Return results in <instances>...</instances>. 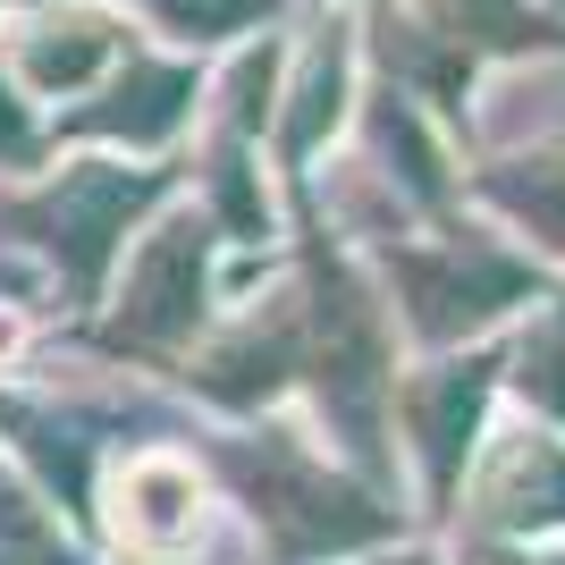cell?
I'll return each instance as SVG.
<instances>
[{
    "label": "cell",
    "instance_id": "11",
    "mask_svg": "<svg viewBox=\"0 0 565 565\" xmlns=\"http://www.w3.org/2000/svg\"><path fill=\"white\" fill-rule=\"evenodd\" d=\"M338 85H347V60L330 51H312V76H305V94H296V118H287V143L305 152V143H321V127L338 118Z\"/></svg>",
    "mask_w": 565,
    "mask_h": 565
},
{
    "label": "cell",
    "instance_id": "3",
    "mask_svg": "<svg viewBox=\"0 0 565 565\" xmlns=\"http://www.w3.org/2000/svg\"><path fill=\"white\" fill-rule=\"evenodd\" d=\"M405 296H414V321H423L430 338L465 330V321H481V312L515 305L523 279L507 270V262L472 254V262H405Z\"/></svg>",
    "mask_w": 565,
    "mask_h": 565
},
{
    "label": "cell",
    "instance_id": "5",
    "mask_svg": "<svg viewBox=\"0 0 565 565\" xmlns=\"http://www.w3.org/2000/svg\"><path fill=\"white\" fill-rule=\"evenodd\" d=\"M118 532H136V541L169 548L194 532V472L169 465V456H143V465H127V481H118Z\"/></svg>",
    "mask_w": 565,
    "mask_h": 565
},
{
    "label": "cell",
    "instance_id": "12",
    "mask_svg": "<svg viewBox=\"0 0 565 565\" xmlns=\"http://www.w3.org/2000/svg\"><path fill=\"white\" fill-rule=\"evenodd\" d=\"M270 9H279V0H161V18L186 25V34H236V25L270 18Z\"/></svg>",
    "mask_w": 565,
    "mask_h": 565
},
{
    "label": "cell",
    "instance_id": "13",
    "mask_svg": "<svg viewBox=\"0 0 565 565\" xmlns=\"http://www.w3.org/2000/svg\"><path fill=\"white\" fill-rule=\"evenodd\" d=\"M228 220H236L245 236H262V203H254V178H245L236 161H228Z\"/></svg>",
    "mask_w": 565,
    "mask_h": 565
},
{
    "label": "cell",
    "instance_id": "4",
    "mask_svg": "<svg viewBox=\"0 0 565 565\" xmlns=\"http://www.w3.org/2000/svg\"><path fill=\"white\" fill-rule=\"evenodd\" d=\"M490 515L532 532V523H565V448L557 439H515L490 465Z\"/></svg>",
    "mask_w": 565,
    "mask_h": 565
},
{
    "label": "cell",
    "instance_id": "2",
    "mask_svg": "<svg viewBox=\"0 0 565 565\" xmlns=\"http://www.w3.org/2000/svg\"><path fill=\"white\" fill-rule=\"evenodd\" d=\"M194 305H203V236L178 220V228H161V236L136 254L118 321H127L136 338H178V330L194 321Z\"/></svg>",
    "mask_w": 565,
    "mask_h": 565
},
{
    "label": "cell",
    "instance_id": "6",
    "mask_svg": "<svg viewBox=\"0 0 565 565\" xmlns=\"http://www.w3.org/2000/svg\"><path fill=\"white\" fill-rule=\"evenodd\" d=\"M270 515H279L287 541H305V548H338V541H363L372 532V507L347 490H321V481H305L296 465L270 472Z\"/></svg>",
    "mask_w": 565,
    "mask_h": 565
},
{
    "label": "cell",
    "instance_id": "10",
    "mask_svg": "<svg viewBox=\"0 0 565 565\" xmlns=\"http://www.w3.org/2000/svg\"><path fill=\"white\" fill-rule=\"evenodd\" d=\"M490 186H498V203H507V212H523V220H532L541 236H557V245H565V161L498 169Z\"/></svg>",
    "mask_w": 565,
    "mask_h": 565
},
{
    "label": "cell",
    "instance_id": "8",
    "mask_svg": "<svg viewBox=\"0 0 565 565\" xmlns=\"http://www.w3.org/2000/svg\"><path fill=\"white\" fill-rule=\"evenodd\" d=\"M186 102H194L186 76H169V68H127V85H118V102L102 110V127L152 143V136H169V127H178V110H186Z\"/></svg>",
    "mask_w": 565,
    "mask_h": 565
},
{
    "label": "cell",
    "instance_id": "1",
    "mask_svg": "<svg viewBox=\"0 0 565 565\" xmlns=\"http://www.w3.org/2000/svg\"><path fill=\"white\" fill-rule=\"evenodd\" d=\"M143 203V178H127V169H76L68 186L51 194V245H60V262H68L76 279H94L102 262H110V245L127 236V212Z\"/></svg>",
    "mask_w": 565,
    "mask_h": 565
},
{
    "label": "cell",
    "instance_id": "7",
    "mask_svg": "<svg viewBox=\"0 0 565 565\" xmlns=\"http://www.w3.org/2000/svg\"><path fill=\"white\" fill-rule=\"evenodd\" d=\"M472 414H481V372H448V380H430V388H414L423 456H430V472H439V481H456V456H465Z\"/></svg>",
    "mask_w": 565,
    "mask_h": 565
},
{
    "label": "cell",
    "instance_id": "9",
    "mask_svg": "<svg viewBox=\"0 0 565 565\" xmlns=\"http://www.w3.org/2000/svg\"><path fill=\"white\" fill-rule=\"evenodd\" d=\"M102 60H110V25H94V18L68 25V34H34L25 43V85L34 94H76Z\"/></svg>",
    "mask_w": 565,
    "mask_h": 565
}]
</instances>
